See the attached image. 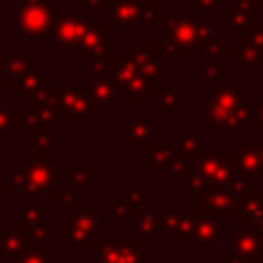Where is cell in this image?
<instances>
[{"mask_svg":"<svg viewBox=\"0 0 263 263\" xmlns=\"http://www.w3.org/2000/svg\"><path fill=\"white\" fill-rule=\"evenodd\" d=\"M203 115L199 127L203 134H247L253 123L247 86L232 76L201 97Z\"/></svg>","mask_w":263,"mask_h":263,"instance_id":"obj_1","label":"cell"},{"mask_svg":"<svg viewBox=\"0 0 263 263\" xmlns=\"http://www.w3.org/2000/svg\"><path fill=\"white\" fill-rule=\"evenodd\" d=\"M6 199H8V197H6V193H4V185H2V181H0V210L6 205Z\"/></svg>","mask_w":263,"mask_h":263,"instance_id":"obj_38","label":"cell"},{"mask_svg":"<svg viewBox=\"0 0 263 263\" xmlns=\"http://www.w3.org/2000/svg\"><path fill=\"white\" fill-rule=\"evenodd\" d=\"M88 95H90V105H92V115H107L113 105H117L119 92L111 80V74H97L90 72L88 80Z\"/></svg>","mask_w":263,"mask_h":263,"instance_id":"obj_13","label":"cell"},{"mask_svg":"<svg viewBox=\"0 0 263 263\" xmlns=\"http://www.w3.org/2000/svg\"><path fill=\"white\" fill-rule=\"evenodd\" d=\"M193 8H195V12H201V10L216 12L220 8V0H193Z\"/></svg>","mask_w":263,"mask_h":263,"instance_id":"obj_34","label":"cell"},{"mask_svg":"<svg viewBox=\"0 0 263 263\" xmlns=\"http://www.w3.org/2000/svg\"><path fill=\"white\" fill-rule=\"evenodd\" d=\"M222 236H224V226L218 222V218L193 208V234H191V240H193V245L199 247V253L201 255H210L212 247H218Z\"/></svg>","mask_w":263,"mask_h":263,"instance_id":"obj_12","label":"cell"},{"mask_svg":"<svg viewBox=\"0 0 263 263\" xmlns=\"http://www.w3.org/2000/svg\"><path fill=\"white\" fill-rule=\"evenodd\" d=\"M230 240V253L245 263H263V236L249 226H224Z\"/></svg>","mask_w":263,"mask_h":263,"instance_id":"obj_11","label":"cell"},{"mask_svg":"<svg viewBox=\"0 0 263 263\" xmlns=\"http://www.w3.org/2000/svg\"><path fill=\"white\" fill-rule=\"evenodd\" d=\"M144 154V171L146 173H154V171H162L166 166V162L173 156V146H164V144H154L150 146Z\"/></svg>","mask_w":263,"mask_h":263,"instance_id":"obj_26","label":"cell"},{"mask_svg":"<svg viewBox=\"0 0 263 263\" xmlns=\"http://www.w3.org/2000/svg\"><path fill=\"white\" fill-rule=\"evenodd\" d=\"M62 162L53 160L51 154L33 152L27 162H23V199H49L55 187L62 185L60 179Z\"/></svg>","mask_w":263,"mask_h":263,"instance_id":"obj_4","label":"cell"},{"mask_svg":"<svg viewBox=\"0 0 263 263\" xmlns=\"http://www.w3.org/2000/svg\"><path fill=\"white\" fill-rule=\"evenodd\" d=\"M232 58L249 68H263V49L247 39H238V47L232 51Z\"/></svg>","mask_w":263,"mask_h":263,"instance_id":"obj_25","label":"cell"},{"mask_svg":"<svg viewBox=\"0 0 263 263\" xmlns=\"http://www.w3.org/2000/svg\"><path fill=\"white\" fill-rule=\"evenodd\" d=\"M257 152H259V158L263 164V134H257Z\"/></svg>","mask_w":263,"mask_h":263,"instance_id":"obj_37","label":"cell"},{"mask_svg":"<svg viewBox=\"0 0 263 263\" xmlns=\"http://www.w3.org/2000/svg\"><path fill=\"white\" fill-rule=\"evenodd\" d=\"M162 212H164L162 208H142L134 216V224H136L134 236L140 238L146 247H152L158 238V222Z\"/></svg>","mask_w":263,"mask_h":263,"instance_id":"obj_18","label":"cell"},{"mask_svg":"<svg viewBox=\"0 0 263 263\" xmlns=\"http://www.w3.org/2000/svg\"><path fill=\"white\" fill-rule=\"evenodd\" d=\"M90 115H92V105H90L88 88L70 86V80L62 78L55 97V123H66V125L88 123Z\"/></svg>","mask_w":263,"mask_h":263,"instance_id":"obj_9","label":"cell"},{"mask_svg":"<svg viewBox=\"0 0 263 263\" xmlns=\"http://www.w3.org/2000/svg\"><path fill=\"white\" fill-rule=\"evenodd\" d=\"M230 31H242L259 21V10L249 0H228V10L220 16Z\"/></svg>","mask_w":263,"mask_h":263,"instance_id":"obj_16","label":"cell"},{"mask_svg":"<svg viewBox=\"0 0 263 263\" xmlns=\"http://www.w3.org/2000/svg\"><path fill=\"white\" fill-rule=\"evenodd\" d=\"M230 78V70L220 66V60L201 58V86H220Z\"/></svg>","mask_w":263,"mask_h":263,"instance_id":"obj_23","label":"cell"},{"mask_svg":"<svg viewBox=\"0 0 263 263\" xmlns=\"http://www.w3.org/2000/svg\"><path fill=\"white\" fill-rule=\"evenodd\" d=\"M236 160H238V175L249 181H263V164L257 152V146L240 142L236 146Z\"/></svg>","mask_w":263,"mask_h":263,"instance_id":"obj_19","label":"cell"},{"mask_svg":"<svg viewBox=\"0 0 263 263\" xmlns=\"http://www.w3.org/2000/svg\"><path fill=\"white\" fill-rule=\"evenodd\" d=\"M125 136L136 152H146L156 144L154 140V115L132 113L125 117Z\"/></svg>","mask_w":263,"mask_h":263,"instance_id":"obj_14","label":"cell"},{"mask_svg":"<svg viewBox=\"0 0 263 263\" xmlns=\"http://www.w3.org/2000/svg\"><path fill=\"white\" fill-rule=\"evenodd\" d=\"M253 185H257V181H249L245 177H238L232 185L214 187V189L193 197L191 205L210 214V216H216V218L218 216H236L247 189L253 187Z\"/></svg>","mask_w":263,"mask_h":263,"instance_id":"obj_6","label":"cell"},{"mask_svg":"<svg viewBox=\"0 0 263 263\" xmlns=\"http://www.w3.org/2000/svg\"><path fill=\"white\" fill-rule=\"evenodd\" d=\"M49 208L51 210H74L80 208V197H78V189L74 187H66L64 183L60 187H55V191L49 197Z\"/></svg>","mask_w":263,"mask_h":263,"instance_id":"obj_28","label":"cell"},{"mask_svg":"<svg viewBox=\"0 0 263 263\" xmlns=\"http://www.w3.org/2000/svg\"><path fill=\"white\" fill-rule=\"evenodd\" d=\"M259 21H261V23H263V10H261V12H259Z\"/></svg>","mask_w":263,"mask_h":263,"instance_id":"obj_40","label":"cell"},{"mask_svg":"<svg viewBox=\"0 0 263 263\" xmlns=\"http://www.w3.org/2000/svg\"><path fill=\"white\" fill-rule=\"evenodd\" d=\"M249 2H251V4H253L257 10H259V12L263 10V0H249Z\"/></svg>","mask_w":263,"mask_h":263,"instance_id":"obj_39","label":"cell"},{"mask_svg":"<svg viewBox=\"0 0 263 263\" xmlns=\"http://www.w3.org/2000/svg\"><path fill=\"white\" fill-rule=\"evenodd\" d=\"M171 146H173V150L183 152L187 156H195V154L212 150L210 142H205L199 134H191V132H177V134H173Z\"/></svg>","mask_w":263,"mask_h":263,"instance_id":"obj_22","label":"cell"},{"mask_svg":"<svg viewBox=\"0 0 263 263\" xmlns=\"http://www.w3.org/2000/svg\"><path fill=\"white\" fill-rule=\"evenodd\" d=\"M236 218L240 226H249L263 236V189L261 187L253 185L247 189Z\"/></svg>","mask_w":263,"mask_h":263,"instance_id":"obj_15","label":"cell"},{"mask_svg":"<svg viewBox=\"0 0 263 263\" xmlns=\"http://www.w3.org/2000/svg\"><path fill=\"white\" fill-rule=\"evenodd\" d=\"M60 179H62V183L66 181V183H68L70 187H74V189H84V187H88L92 181L99 179V171H95L86 160H72L68 168L62 166Z\"/></svg>","mask_w":263,"mask_h":263,"instance_id":"obj_20","label":"cell"},{"mask_svg":"<svg viewBox=\"0 0 263 263\" xmlns=\"http://www.w3.org/2000/svg\"><path fill=\"white\" fill-rule=\"evenodd\" d=\"M238 160L236 152H201L191 158L189 168L183 173L181 193L187 199H193L214 187L232 185L238 179Z\"/></svg>","mask_w":263,"mask_h":263,"instance_id":"obj_2","label":"cell"},{"mask_svg":"<svg viewBox=\"0 0 263 263\" xmlns=\"http://www.w3.org/2000/svg\"><path fill=\"white\" fill-rule=\"evenodd\" d=\"M14 263H53L51 247H29Z\"/></svg>","mask_w":263,"mask_h":263,"instance_id":"obj_33","label":"cell"},{"mask_svg":"<svg viewBox=\"0 0 263 263\" xmlns=\"http://www.w3.org/2000/svg\"><path fill=\"white\" fill-rule=\"evenodd\" d=\"M183 88H160L154 95V113L156 115H181L183 113Z\"/></svg>","mask_w":263,"mask_h":263,"instance_id":"obj_21","label":"cell"},{"mask_svg":"<svg viewBox=\"0 0 263 263\" xmlns=\"http://www.w3.org/2000/svg\"><path fill=\"white\" fill-rule=\"evenodd\" d=\"M12 222L31 247H51V208H45L43 199H21V205L12 210Z\"/></svg>","mask_w":263,"mask_h":263,"instance_id":"obj_5","label":"cell"},{"mask_svg":"<svg viewBox=\"0 0 263 263\" xmlns=\"http://www.w3.org/2000/svg\"><path fill=\"white\" fill-rule=\"evenodd\" d=\"M16 123H18V117L14 113V107L6 105L4 99H0V144H12L14 142Z\"/></svg>","mask_w":263,"mask_h":263,"instance_id":"obj_30","label":"cell"},{"mask_svg":"<svg viewBox=\"0 0 263 263\" xmlns=\"http://www.w3.org/2000/svg\"><path fill=\"white\" fill-rule=\"evenodd\" d=\"M2 185L8 199H23V160H14L12 168L4 173Z\"/></svg>","mask_w":263,"mask_h":263,"instance_id":"obj_29","label":"cell"},{"mask_svg":"<svg viewBox=\"0 0 263 263\" xmlns=\"http://www.w3.org/2000/svg\"><path fill=\"white\" fill-rule=\"evenodd\" d=\"M107 218L115 220V224H117L119 228H125L127 222L132 220V212H129L125 199L109 197V199H107Z\"/></svg>","mask_w":263,"mask_h":263,"instance_id":"obj_32","label":"cell"},{"mask_svg":"<svg viewBox=\"0 0 263 263\" xmlns=\"http://www.w3.org/2000/svg\"><path fill=\"white\" fill-rule=\"evenodd\" d=\"M125 203L132 212V220L134 216L146 208V183L142 179H127L125 181Z\"/></svg>","mask_w":263,"mask_h":263,"instance_id":"obj_27","label":"cell"},{"mask_svg":"<svg viewBox=\"0 0 263 263\" xmlns=\"http://www.w3.org/2000/svg\"><path fill=\"white\" fill-rule=\"evenodd\" d=\"M191 158L193 156H187V154H183V152H177V150H173V156H171V160L166 162V166L162 168V177L166 179V181H171V179H181L183 177V173L189 168V164H191Z\"/></svg>","mask_w":263,"mask_h":263,"instance_id":"obj_31","label":"cell"},{"mask_svg":"<svg viewBox=\"0 0 263 263\" xmlns=\"http://www.w3.org/2000/svg\"><path fill=\"white\" fill-rule=\"evenodd\" d=\"M31 148L33 152H43V154H58L62 150V136L53 129H41L31 134Z\"/></svg>","mask_w":263,"mask_h":263,"instance_id":"obj_24","label":"cell"},{"mask_svg":"<svg viewBox=\"0 0 263 263\" xmlns=\"http://www.w3.org/2000/svg\"><path fill=\"white\" fill-rule=\"evenodd\" d=\"M253 123L257 127V134H263V97L259 99V103L253 107Z\"/></svg>","mask_w":263,"mask_h":263,"instance_id":"obj_35","label":"cell"},{"mask_svg":"<svg viewBox=\"0 0 263 263\" xmlns=\"http://www.w3.org/2000/svg\"><path fill=\"white\" fill-rule=\"evenodd\" d=\"M109 234V218L97 208H74L60 218V245L70 255H86Z\"/></svg>","mask_w":263,"mask_h":263,"instance_id":"obj_3","label":"cell"},{"mask_svg":"<svg viewBox=\"0 0 263 263\" xmlns=\"http://www.w3.org/2000/svg\"><path fill=\"white\" fill-rule=\"evenodd\" d=\"M29 247L31 245L18 226H0V257L4 263H14Z\"/></svg>","mask_w":263,"mask_h":263,"instance_id":"obj_17","label":"cell"},{"mask_svg":"<svg viewBox=\"0 0 263 263\" xmlns=\"http://www.w3.org/2000/svg\"><path fill=\"white\" fill-rule=\"evenodd\" d=\"M166 45H162V55L171 58H181L187 60L191 58L193 47L201 43L199 37V21L195 16H168L166 21Z\"/></svg>","mask_w":263,"mask_h":263,"instance_id":"obj_10","label":"cell"},{"mask_svg":"<svg viewBox=\"0 0 263 263\" xmlns=\"http://www.w3.org/2000/svg\"><path fill=\"white\" fill-rule=\"evenodd\" d=\"M55 97L58 88L53 84H47L37 95L25 99L23 115L18 117L25 134L31 136L41 129H51V125L55 123Z\"/></svg>","mask_w":263,"mask_h":263,"instance_id":"obj_8","label":"cell"},{"mask_svg":"<svg viewBox=\"0 0 263 263\" xmlns=\"http://www.w3.org/2000/svg\"><path fill=\"white\" fill-rule=\"evenodd\" d=\"M146 249L134 234H107L88 253V263H146Z\"/></svg>","mask_w":263,"mask_h":263,"instance_id":"obj_7","label":"cell"},{"mask_svg":"<svg viewBox=\"0 0 263 263\" xmlns=\"http://www.w3.org/2000/svg\"><path fill=\"white\" fill-rule=\"evenodd\" d=\"M218 263H245L242 259H238L234 253H224L218 257Z\"/></svg>","mask_w":263,"mask_h":263,"instance_id":"obj_36","label":"cell"}]
</instances>
